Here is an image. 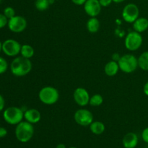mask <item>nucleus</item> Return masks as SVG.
Returning a JSON list of instances; mask_svg holds the SVG:
<instances>
[{
    "instance_id": "nucleus-38",
    "label": "nucleus",
    "mask_w": 148,
    "mask_h": 148,
    "mask_svg": "<svg viewBox=\"0 0 148 148\" xmlns=\"http://www.w3.org/2000/svg\"><path fill=\"white\" fill-rule=\"evenodd\" d=\"M53 1H56V0H53Z\"/></svg>"
},
{
    "instance_id": "nucleus-37",
    "label": "nucleus",
    "mask_w": 148,
    "mask_h": 148,
    "mask_svg": "<svg viewBox=\"0 0 148 148\" xmlns=\"http://www.w3.org/2000/svg\"><path fill=\"white\" fill-rule=\"evenodd\" d=\"M1 0H0V3H1Z\"/></svg>"
},
{
    "instance_id": "nucleus-5",
    "label": "nucleus",
    "mask_w": 148,
    "mask_h": 148,
    "mask_svg": "<svg viewBox=\"0 0 148 148\" xmlns=\"http://www.w3.org/2000/svg\"><path fill=\"white\" fill-rule=\"evenodd\" d=\"M119 69L127 74L132 73L138 67V59L134 55L127 53L121 56L118 62Z\"/></svg>"
},
{
    "instance_id": "nucleus-1",
    "label": "nucleus",
    "mask_w": 148,
    "mask_h": 148,
    "mask_svg": "<svg viewBox=\"0 0 148 148\" xmlns=\"http://www.w3.org/2000/svg\"><path fill=\"white\" fill-rule=\"evenodd\" d=\"M32 63L29 59L23 56L15 57L10 64V69L13 75L16 77H24L28 75L32 69Z\"/></svg>"
},
{
    "instance_id": "nucleus-27",
    "label": "nucleus",
    "mask_w": 148,
    "mask_h": 148,
    "mask_svg": "<svg viewBox=\"0 0 148 148\" xmlns=\"http://www.w3.org/2000/svg\"><path fill=\"white\" fill-rule=\"evenodd\" d=\"M99 2L102 7H107L111 5L113 2V0H99Z\"/></svg>"
},
{
    "instance_id": "nucleus-22",
    "label": "nucleus",
    "mask_w": 148,
    "mask_h": 148,
    "mask_svg": "<svg viewBox=\"0 0 148 148\" xmlns=\"http://www.w3.org/2000/svg\"><path fill=\"white\" fill-rule=\"evenodd\" d=\"M103 103V98L100 94H95L90 98L89 104L92 106H99Z\"/></svg>"
},
{
    "instance_id": "nucleus-25",
    "label": "nucleus",
    "mask_w": 148,
    "mask_h": 148,
    "mask_svg": "<svg viewBox=\"0 0 148 148\" xmlns=\"http://www.w3.org/2000/svg\"><path fill=\"white\" fill-rule=\"evenodd\" d=\"M8 20L4 14H0V29L4 27L8 24Z\"/></svg>"
},
{
    "instance_id": "nucleus-31",
    "label": "nucleus",
    "mask_w": 148,
    "mask_h": 148,
    "mask_svg": "<svg viewBox=\"0 0 148 148\" xmlns=\"http://www.w3.org/2000/svg\"><path fill=\"white\" fill-rule=\"evenodd\" d=\"M120 58H121V56H120L119 53H114L112 56V60L115 61V62H118L119 61Z\"/></svg>"
},
{
    "instance_id": "nucleus-24",
    "label": "nucleus",
    "mask_w": 148,
    "mask_h": 148,
    "mask_svg": "<svg viewBox=\"0 0 148 148\" xmlns=\"http://www.w3.org/2000/svg\"><path fill=\"white\" fill-rule=\"evenodd\" d=\"M7 68H8V64L7 61L4 58L0 56V75H2L4 72H6Z\"/></svg>"
},
{
    "instance_id": "nucleus-23",
    "label": "nucleus",
    "mask_w": 148,
    "mask_h": 148,
    "mask_svg": "<svg viewBox=\"0 0 148 148\" xmlns=\"http://www.w3.org/2000/svg\"><path fill=\"white\" fill-rule=\"evenodd\" d=\"M3 14L7 17V18L8 19V20H10L12 17L15 16V10H14V9L12 8V7H7L4 10Z\"/></svg>"
},
{
    "instance_id": "nucleus-21",
    "label": "nucleus",
    "mask_w": 148,
    "mask_h": 148,
    "mask_svg": "<svg viewBox=\"0 0 148 148\" xmlns=\"http://www.w3.org/2000/svg\"><path fill=\"white\" fill-rule=\"evenodd\" d=\"M52 1H53V0H36L35 2V7L37 10L40 12L46 11Z\"/></svg>"
},
{
    "instance_id": "nucleus-30",
    "label": "nucleus",
    "mask_w": 148,
    "mask_h": 148,
    "mask_svg": "<svg viewBox=\"0 0 148 148\" xmlns=\"http://www.w3.org/2000/svg\"><path fill=\"white\" fill-rule=\"evenodd\" d=\"M86 1L87 0H72V1L74 3V4L78 6L84 5V4H85Z\"/></svg>"
},
{
    "instance_id": "nucleus-8",
    "label": "nucleus",
    "mask_w": 148,
    "mask_h": 148,
    "mask_svg": "<svg viewBox=\"0 0 148 148\" xmlns=\"http://www.w3.org/2000/svg\"><path fill=\"white\" fill-rule=\"evenodd\" d=\"M21 44L14 39H7L2 43V51L7 56L14 57L20 53Z\"/></svg>"
},
{
    "instance_id": "nucleus-20",
    "label": "nucleus",
    "mask_w": 148,
    "mask_h": 148,
    "mask_svg": "<svg viewBox=\"0 0 148 148\" xmlns=\"http://www.w3.org/2000/svg\"><path fill=\"white\" fill-rule=\"evenodd\" d=\"M138 66L142 70L148 71V51L143 52L139 56Z\"/></svg>"
},
{
    "instance_id": "nucleus-36",
    "label": "nucleus",
    "mask_w": 148,
    "mask_h": 148,
    "mask_svg": "<svg viewBox=\"0 0 148 148\" xmlns=\"http://www.w3.org/2000/svg\"><path fill=\"white\" fill-rule=\"evenodd\" d=\"M68 148H77V147H68Z\"/></svg>"
},
{
    "instance_id": "nucleus-18",
    "label": "nucleus",
    "mask_w": 148,
    "mask_h": 148,
    "mask_svg": "<svg viewBox=\"0 0 148 148\" xmlns=\"http://www.w3.org/2000/svg\"><path fill=\"white\" fill-rule=\"evenodd\" d=\"M86 27L88 32L90 33H95L98 31L100 28V22L96 17H90L88 20Z\"/></svg>"
},
{
    "instance_id": "nucleus-32",
    "label": "nucleus",
    "mask_w": 148,
    "mask_h": 148,
    "mask_svg": "<svg viewBox=\"0 0 148 148\" xmlns=\"http://www.w3.org/2000/svg\"><path fill=\"white\" fill-rule=\"evenodd\" d=\"M143 92H144L145 95L148 96V81L145 84L144 87H143Z\"/></svg>"
},
{
    "instance_id": "nucleus-10",
    "label": "nucleus",
    "mask_w": 148,
    "mask_h": 148,
    "mask_svg": "<svg viewBox=\"0 0 148 148\" xmlns=\"http://www.w3.org/2000/svg\"><path fill=\"white\" fill-rule=\"evenodd\" d=\"M27 20L25 18L20 15H15L8 20L9 29L15 33H22L27 27Z\"/></svg>"
},
{
    "instance_id": "nucleus-11",
    "label": "nucleus",
    "mask_w": 148,
    "mask_h": 148,
    "mask_svg": "<svg viewBox=\"0 0 148 148\" xmlns=\"http://www.w3.org/2000/svg\"><path fill=\"white\" fill-rule=\"evenodd\" d=\"M73 98L78 106L84 107L89 104L90 96L86 89L83 88H77L74 91Z\"/></svg>"
},
{
    "instance_id": "nucleus-9",
    "label": "nucleus",
    "mask_w": 148,
    "mask_h": 148,
    "mask_svg": "<svg viewBox=\"0 0 148 148\" xmlns=\"http://www.w3.org/2000/svg\"><path fill=\"white\" fill-rule=\"evenodd\" d=\"M140 15V10L137 5L133 3H130L124 7L122 10V17L125 22L133 23Z\"/></svg>"
},
{
    "instance_id": "nucleus-13",
    "label": "nucleus",
    "mask_w": 148,
    "mask_h": 148,
    "mask_svg": "<svg viewBox=\"0 0 148 148\" xmlns=\"http://www.w3.org/2000/svg\"><path fill=\"white\" fill-rule=\"evenodd\" d=\"M24 119L27 122L32 124L38 123L41 119V114L38 110L36 108H30L24 112Z\"/></svg>"
},
{
    "instance_id": "nucleus-3",
    "label": "nucleus",
    "mask_w": 148,
    "mask_h": 148,
    "mask_svg": "<svg viewBox=\"0 0 148 148\" xmlns=\"http://www.w3.org/2000/svg\"><path fill=\"white\" fill-rule=\"evenodd\" d=\"M38 98L45 105H53L59 101V91L53 87L46 86L39 91Z\"/></svg>"
},
{
    "instance_id": "nucleus-16",
    "label": "nucleus",
    "mask_w": 148,
    "mask_h": 148,
    "mask_svg": "<svg viewBox=\"0 0 148 148\" xmlns=\"http://www.w3.org/2000/svg\"><path fill=\"white\" fill-rule=\"evenodd\" d=\"M119 70V66L117 62L112 60L108 62L104 67V72L108 77H114L118 73Z\"/></svg>"
},
{
    "instance_id": "nucleus-17",
    "label": "nucleus",
    "mask_w": 148,
    "mask_h": 148,
    "mask_svg": "<svg viewBox=\"0 0 148 148\" xmlns=\"http://www.w3.org/2000/svg\"><path fill=\"white\" fill-rule=\"evenodd\" d=\"M90 130L91 131V132L92 134H95V135H100V134H102L103 133L105 132L106 127L105 124L103 122L99 121H92L90 124V125L89 126Z\"/></svg>"
},
{
    "instance_id": "nucleus-12",
    "label": "nucleus",
    "mask_w": 148,
    "mask_h": 148,
    "mask_svg": "<svg viewBox=\"0 0 148 148\" xmlns=\"http://www.w3.org/2000/svg\"><path fill=\"white\" fill-rule=\"evenodd\" d=\"M99 0H87L84 4V10L85 13L90 17H97L101 11Z\"/></svg>"
},
{
    "instance_id": "nucleus-14",
    "label": "nucleus",
    "mask_w": 148,
    "mask_h": 148,
    "mask_svg": "<svg viewBox=\"0 0 148 148\" xmlns=\"http://www.w3.org/2000/svg\"><path fill=\"white\" fill-rule=\"evenodd\" d=\"M139 143L138 136L134 132H129L124 135L122 144L124 148H135Z\"/></svg>"
},
{
    "instance_id": "nucleus-19",
    "label": "nucleus",
    "mask_w": 148,
    "mask_h": 148,
    "mask_svg": "<svg viewBox=\"0 0 148 148\" xmlns=\"http://www.w3.org/2000/svg\"><path fill=\"white\" fill-rule=\"evenodd\" d=\"M34 53L35 50L32 46L28 44H24L22 46L21 50H20V54L22 56L30 59L34 56Z\"/></svg>"
},
{
    "instance_id": "nucleus-28",
    "label": "nucleus",
    "mask_w": 148,
    "mask_h": 148,
    "mask_svg": "<svg viewBox=\"0 0 148 148\" xmlns=\"http://www.w3.org/2000/svg\"><path fill=\"white\" fill-rule=\"evenodd\" d=\"M7 130L4 127H0V138H4L7 136Z\"/></svg>"
},
{
    "instance_id": "nucleus-33",
    "label": "nucleus",
    "mask_w": 148,
    "mask_h": 148,
    "mask_svg": "<svg viewBox=\"0 0 148 148\" xmlns=\"http://www.w3.org/2000/svg\"><path fill=\"white\" fill-rule=\"evenodd\" d=\"M56 148H66V146H65V145L59 144V145H57V146H56Z\"/></svg>"
},
{
    "instance_id": "nucleus-2",
    "label": "nucleus",
    "mask_w": 148,
    "mask_h": 148,
    "mask_svg": "<svg viewBox=\"0 0 148 148\" xmlns=\"http://www.w3.org/2000/svg\"><path fill=\"white\" fill-rule=\"evenodd\" d=\"M34 127L27 121H23L16 125L15 137L22 143H28L34 135Z\"/></svg>"
},
{
    "instance_id": "nucleus-15",
    "label": "nucleus",
    "mask_w": 148,
    "mask_h": 148,
    "mask_svg": "<svg viewBox=\"0 0 148 148\" xmlns=\"http://www.w3.org/2000/svg\"><path fill=\"white\" fill-rule=\"evenodd\" d=\"M132 24L134 31L140 33L146 31L148 29V20L145 17H139Z\"/></svg>"
},
{
    "instance_id": "nucleus-29",
    "label": "nucleus",
    "mask_w": 148,
    "mask_h": 148,
    "mask_svg": "<svg viewBox=\"0 0 148 148\" xmlns=\"http://www.w3.org/2000/svg\"><path fill=\"white\" fill-rule=\"evenodd\" d=\"M5 106V101L2 95L0 94V111H3Z\"/></svg>"
},
{
    "instance_id": "nucleus-7",
    "label": "nucleus",
    "mask_w": 148,
    "mask_h": 148,
    "mask_svg": "<svg viewBox=\"0 0 148 148\" xmlns=\"http://www.w3.org/2000/svg\"><path fill=\"white\" fill-rule=\"evenodd\" d=\"M75 121L78 125L82 127H88L93 121V115L92 113L85 108H80L75 113Z\"/></svg>"
},
{
    "instance_id": "nucleus-4",
    "label": "nucleus",
    "mask_w": 148,
    "mask_h": 148,
    "mask_svg": "<svg viewBox=\"0 0 148 148\" xmlns=\"http://www.w3.org/2000/svg\"><path fill=\"white\" fill-rule=\"evenodd\" d=\"M3 118L7 124L10 125H17L19 123L23 121L24 119V112L18 107H9L3 112Z\"/></svg>"
},
{
    "instance_id": "nucleus-6",
    "label": "nucleus",
    "mask_w": 148,
    "mask_h": 148,
    "mask_svg": "<svg viewBox=\"0 0 148 148\" xmlns=\"http://www.w3.org/2000/svg\"><path fill=\"white\" fill-rule=\"evenodd\" d=\"M143 42V38L141 33L136 31H132L130 32L126 36L124 45L127 50L134 51L141 47Z\"/></svg>"
},
{
    "instance_id": "nucleus-35",
    "label": "nucleus",
    "mask_w": 148,
    "mask_h": 148,
    "mask_svg": "<svg viewBox=\"0 0 148 148\" xmlns=\"http://www.w3.org/2000/svg\"><path fill=\"white\" fill-rule=\"evenodd\" d=\"M1 51H2V43L0 41V52H1Z\"/></svg>"
},
{
    "instance_id": "nucleus-26",
    "label": "nucleus",
    "mask_w": 148,
    "mask_h": 148,
    "mask_svg": "<svg viewBox=\"0 0 148 148\" xmlns=\"http://www.w3.org/2000/svg\"><path fill=\"white\" fill-rule=\"evenodd\" d=\"M142 138L145 143L148 144V127L144 129V130L142 132Z\"/></svg>"
},
{
    "instance_id": "nucleus-34",
    "label": "nucleus",
    "mask_w": 148,
    "mask_h": 148,
    "mask_svg": "<svg viewBox=\"0 0 148 148\" xmlns=\"http://www.w3.org/2000/svg\"><path fill=\"white\" fill-rule=\"evenodd\" d=\"M124 1H125V0H113V2H115V3H117V4H119V3H121Z\"/></svg>"
}]
</instances>
